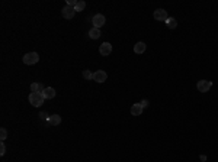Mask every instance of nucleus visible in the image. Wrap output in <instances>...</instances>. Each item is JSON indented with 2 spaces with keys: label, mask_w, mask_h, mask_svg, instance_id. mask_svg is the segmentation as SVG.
I'll use <instances>...</instances> for the list:
<instances>
[{
  "label": "nucleus",
  "mask_w": 218,
  "mask_h": 162,
  "mask_svg": "<svg viewBox=\"0 0 218 162\" xmlns=\"http://www.w3.org/2000/svg\"><path fill=\"white\" fill-rule=\"evenodd\" d=\"M6 138H7V130H6L5 128H2L0 129V139H2V142H3Z\"/></svg>",
  "instance_id": "a211bd4d"
},
{
  "label": "nucleus",
  "mask_w": 218,
  "mask_h": 162,
  "mask_svg": "<svg viewBox=\"0 0 218 162\" xmlns=\"http://www.w3.org/2000/svg\"><path fill=\"white\" fill-rule=\"evenodd\" d=\"M42 95L45 97V100H50V99H54L55 97V90L52 88V87H45V90H44Z\"/></svg>",
  "instance_id": "1a4fd4ad"
},
{
  "label": "nucleus",
  "mask_w": 218,
  "mask_h": 162,
  "mask_svg": "<svg viewBox=\"0 0 218 162\" xmlns=\"http://www.w3.org/2000/svg\"><path fill=\"white\" fill-rule=\"evenodd\" d=\"M39 117H41L42 120H48L50 119V115H48L47 111H41V113H39Z\"/></svg>",
  "instance_id": "6ab92c4d"
},
{
  "label": "nucleus",
  "mask_w": 218,
  "mask_h": 162,
  "mask_svg": "<svg viewBox=\"0 0 218 162\" xmlns=\"http://www.w3.org/2000/svg\"><path fill=\"white\" fill-rule=\"evenodd\" d=\"M154 19L156 20H160V22H166L169 19V16H167V12L164 9H157L154 10Z\"/></svg>",
  "instance_id": "39448f33"
},
{
  "label": "nucleus",
  "mask_w": 218,
  "mask_h": 162,
  "mask_svg": "<svg viewBox=\"0 0 218 162\" xmlns=\"http://www.w3.org/2000/svg\"><path fill=\"white\" fill-rule=\"evenodd\" d=\"M22 61H24V64H26V65H33V64H37V62L39 61V55L37 52H28L24 55Z\"/></svg>",
  "instance_id": "f03ea898"
},
{
  "label": "nucleus",
  "mask_w": 218,
  "mask_h": 162,
  "mask_svg": "<svg viewBox=\"0 0 218 162\" xmlns=\"http://www.w3.org/2000/svg\"><path fill=\"white\" fill-rule=\"evenodd\" d=\"M105 22H106V19H105L103 14H100V13L95 14V16L92 18V23H93V28L100 29V28H102V26L105 25Z\"/></svg>",
  "instance_id": "20e7f679"
},
{
  "label": "nucleus",
  "mask_w": 218,
  "mask_h": 162,
  "mask_svg": "<svg viewBox=\"0 0 218 162\" xmlns=\"http://www.w3.org/2000/svg\"><path fill=\"white\" fill-rule=\"evenodd\" d=\"M142 113V107L140 106V103H135V104L131 107V115L133 116H140Z\"/></svg>",
  "instance_id": "ddd939ff"
},
{
  "label": "nucleus",
  "mask_w": 218,
  "mask_h": 162,
  "mask_svg": "<svg viewBox=\"0 0 218 162\" xmlns=\"http://www.w3.org/2000/svg\"><path fill=\"white\" fill-rule=\"evenodd\" d=\"M100 29H98V28H92L89 30V36H90V39H99L100 38Z\"/></svg>",
  "instance_id": "4468645a"
},
{
  "label": "nucleus",
  "mask_w": 218,
  "mask_h": 162,
  "mask_svg": "<svg viewBox=\"0 0 218 162\" xmlns=\"http://www.w3.org/2000/svg\"><path fill=\"white\" fill-rule=\"evenodd\" d=\"M146 43L144 42H137L135 45H134V52L135 54H144L146 52Z\"/></svg>",
  "instance_id": "9b49d317"
},
{
  "label": "nucleus",
  "mask_w": 218,
  "mask_h": 162,
  "mask_svg": "<svg viewBox=\"0 0 218 162\" xmlns=\"http://www.w3.org/2000/svg\"><path fill=\"white\" fill-rule=\"evenodd\" d=\"M44 100H45V97L42 95V93H31L29 94V103L33 107H39L44 103Z\"/></svg>",
  "instance_id": "f257e3e1"
},
{
  "label": "nucleus",
  "mask_w": 218,
  "mask_h": 162,
  "mask_svg": "<svg viewBox=\"0 0 218 162\" xmlns=\"http://www.w3.org/2000/svg\"><path fill=\"white\" fill-rule=\"evenodd\" d=\"M47 122H48L50 126H57V124L61 123V116L60 115H52V116H50V119H48Z\"/></svg>",
  "instance_id": "9d476101"
},
{
  "label": "nucleus",
  "mask_w": 218,
  "mask_h": 162,
  "mask_svg": "<svg viewBox=\"0 0 218 162\" xmlns=\"http://www.w3.org/2000/svg\"><path fill=\"white\" fill-rule=\"evenodd\" d=\"M212 87V83L208 80H199L198 84H196V88H198L199 93H207Z\"/></svg>",
  "instance_id": "7ed1b4c3"
},
{
  "label": "nucleus",
  "mask_w": 218,
  "mask_h": 162,
  "mask_svg": "<svg viewBox=\"0 0 218 162\" xmlns=\"http://www.w3.org/2000/svg\"><path fill=\"white\" fill-rule=\"evenodd\" d=\"M199 158H201V161H207V156H205V155H201Z\"/></svg>",
  "instance_id": "5701e85b"
},
{
  "label": "nucleus",
  "mask_w": 218,
  "mask_h": 162,
  "mask_svg": "<svg viewBox=\"0 0 218 162\" xmlns=\"http://www.w3.org/2000/svg\"><path fill=\"white\" fill-rule=\"evenodd\" d=\"M83 78H86V80H93V72H90L89 70H85V71H83Z\"/></svg>",
  "instance_id": "f3484780"
},
{
  "label": "nucleus",
  "mask_w": 218,
  "mask_h": 162,
  "mask_svg": "<svg viewBox=\"0 0 218 162\" xmlns=\"http://www.w3.org/2000/svg\"><path fill=\"white\" fill-rule=\"evenodd\" d=\"M61 13H63V18H66V19H73L74 14H76V10H74V7H71V6H66V7H63Z\"/></svg>",
  "instance_id": "423d86ee"
},
{
  "label": "nucleus",
  "mask_w": 218,
  "mask_h": 162,
  "mask_svg": "<svg viewBox=\"0 0 218 162\" xmlns=\"http://www.w3.org/2000/svg\"><path fill=\"white\" fill-rule=\"evenodd\" d=\"M166 25L169 29H175L176 26H177V20H176L175 18H169V19L166 20Z\"/></svg>",
  "instance_id": "2eb2a0df"
},
{
  "label": "nucleus",
  "mask_w": 218,
  "mask_h": 162,
  "mask_svg": "<svg viewBox=\"0 0 218 162\" xmlns=\"http://www.w3.org/2000/svg\"><path fill=\"white\" fill-rule=\"evenodd\" d=\"M85 7H86V2L85 0H79L76 7H74V10H76V12H81V10H85Z\"/></svg>",
  "instance_id": "dca6fc26"
},
{
  "label": "nucleus",
  "mask_w": 218,
  "mask_h": 162,
  "mask_svg": "<svg viewBox=\"0 0 218 162\" xmlns=\"http://www.w3.org/2000/svg\"><path fill=\"white\" fill-rule=\"evenodd\" d=\"M106 78H108V74L105 71H102V70L93 72V81H96V83H105Z\"/></svg>",
  "instance_id": "6e6552de"
},
{
  "label": "nucleus",
  "mask_w": 218,
  "mask_h": 162,
  "mask_svg": "<svg viewBox=\"0 0 218 162\" xmlns=\"http://www.w3.org/2000/svg\"><path fill=\"white\" fill-rule=\"evenodd\" d=\"M77 5V0H68L67 2V6H71V7H76Z\"/></svg>",
  "instance_id": "aec40b11"
},
{
  "label": "nucleus",
  "mask_w": 218,
  "mask_h": 162,
  "mask_svg": "<svg viewBox=\"0 0 218 162\" xmlns=\"http://www.w3.org/2000/svg\"><path fill=\"white\" fill-rule=\"evenodd\" d=\"M99 52H100V55H103V57L111 55V52H112V45L109 42H103L99 47Z\"/></svg>",
  "instance_id": "0eeeda50"
},
{
  "label": "nucleus",
  "mask_w": 218,
  "mask_h": 162,
  "mask_svg": "<svg viewBox=\"0 0 218 162\" xmlns=\"http://www.w3.org/2000/svg\"><path fill=\"white\" fill-rule=\"evenodd\" d=\"M6 153V146H5V143L2 142V145H0V155H5Z\"/></svg>",
  "instance_id": "412c9836"
},
{
  "label": "nucleus",
  "mask_w": 218,
  "mask_h": 162,
  "mask_svg": "<svg viewBox=\"0 0 218 162\" xmlns=\"http://www.w3.org/2000/svg\"><path fill=\"white\" fill-rule=\"evenodd\" d=\"M140 106H141L142 109H146V107H148V100H142L141 103H140Z\"/></svg>",
  "instance_id": "4be33fe9"
},
{
  "label": "nucleus",
  "mask_w": 218,
  "mask_h": 162,
  "mask_svg": "<svg viewBox=\"0 0 218 162\" xmlns=\"http://www.w3.org/2000/svg\"><path fill=\"white\" fill-rule=\"evenodd\" d=\"M44 86L41 84V83H32L31 84V91L32 93H44Z\"/></svg>",
  "instance_id": "f8f14e48"
}]
</instances>
